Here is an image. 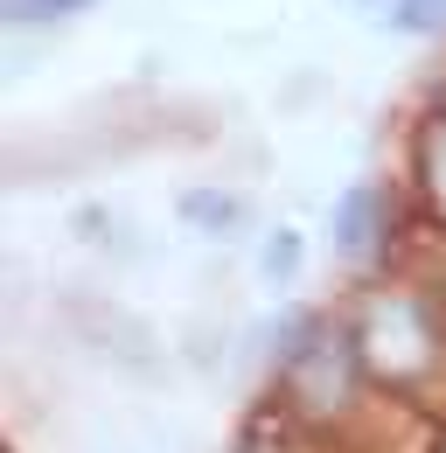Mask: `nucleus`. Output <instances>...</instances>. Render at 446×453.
<instances>
[{"instance_id": "1", "label": "nucleus", "mask_w": 446, "mask_h": 453, "mask_svg": "<svg viewBox=\"0 0 446 453\" xmlns=\"http://www.w3.org/2000/svg\"><path fill=\"white\" fill-rule=\"evenodd\" d=\"M356 349V370L384 377V384H411L433 370V356L446 349L440 328V300L433 293H384L370 314H363V335L349 342Z\"/></svg>"}, {"instance_id": "2", "label": "nucleus", "mask_w": 446, "mask_h": 453, "mask_svg": "<svg viewBox=\"0 0 446 453\" xmlns=\"http://www.w3.org/2000/svg\"><path fill=\"white\" fill-rule=\"evenodd\" d=\"M390 237V188L384 181H349L334 196V251L342 258H370Z\"/></svg>"}, {"instance_id": "3", "label": "nucleus", "mask_w": 446, "mask_h": 453, "mask_svg": "<svg viewBox=\"0 0 446 453\" xmlns=\"http://www.w3.org/2000/svg\"><path fill=\"white\" fill-rule=\"evenodd\" d=\"M411 181H419L426 217L446 230V98L419 119V133H411Z\"/></svg>"}, {"instance_id": "4", "label": "nucleus", "mask_w": 446, "mask_h": 453, "mask_svg": "<svg viewBox=\"0 0 446 453\" xmlns=\"http://www.w3.org/2000/svg\"><path fill=\"white\" fill-rule=\"evenodd\" d=\"M174 217L210 230V237H230V230L244 224V203H237L230 188H181V196H174Z\"/></svg>"}, {"instance_id": "5", "label": "nucleus", "mask_w": 446, "mask_h": 453, "mask_svg": "<svg viewBox=\"0 0 446 453\" xmlns=\"http://www.w3.org/2000/svg\"><path fill=\"white\" fill-rule=\"evenodd\" d=\"M384 28L411 35V42H433V35H446V0H390Z\"/></svg>"}, {"instance_id": "6", "label": "nucleus", "mask_w": 446, "mask_h": 453, "mask_svg": "<svg viewBox=\"0 0 446 453\" xmlns=\"http://www.w3.org/2000/svg\"><path fill=\"white\" fill-rule=\"evenodd\" d=\"M0 7H7L14 28H56V21H70V14H84L98 0H0Z\"/></svg>"}, {"instance_id": "7", "label": "nucleus", "mask_w": 446, "mask_h": 453, "mask_svg": "<svg viewBox=\"0 0 446 453\" xmlns=\"http://www.w3.org/2000/svg\"><path fill=\"white\" fill-rule=\"evenodd\" d=\"M300 251H307V244H300V230H273V237H265V251H258V273H265L273 286H286L293 273H300Z\"/></svg>"}, {"instance_id": "8", "label": "nucleus", "mask_w": 446, "mask_h": 453, "mask_svg": "<svg viewBox=\"0 0 446 453\" xmlns=\"http://www.w3.org/2000/svg\"><path fill=\"white\" fill-rule=\"evenodd\" d=\"M356 7H390V0H356Z\"/></svg>"}]
</instances>
